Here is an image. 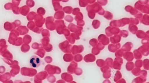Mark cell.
Instances as JSON below:
<instances>
[{"label":"cell","mask_w":149,"mask_h":83,"mask_svg":"<svg viewBox=\"0 0 149 83\" xmlns=\"http://www.w3.org/2000/svg\"><path fill=\"white\" fill-rule=\"evenodd\" d=\"M41 63L40 59L36 56H32L29 60V64L31 66L34 68L38 67Z\"/></svg>","instance_id":"cell-1"}]
</instances>
